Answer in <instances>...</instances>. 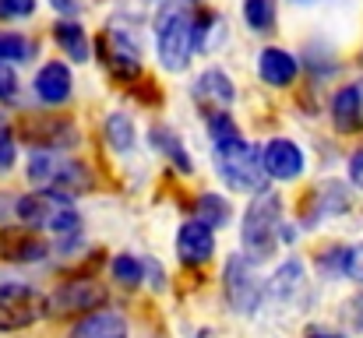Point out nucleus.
Here are the masks:
<instances>
[{"label":"nucleus","instance_id":"obj_1","mask_svg":"<svg viewBox=\"0 0 363 338\" xmlns=\"http://www.w3.org/2000/svg\"><path fill=\"white\" fill-rule=\"evenodd\" d=\"M194 14H198V0H162V11L155 18V39H159V60L166 71H184L191 64Z\"/></svg>","mask_w":363,"mask_h":338},{"label":"nucleus","instance_id":"obj_2","mask_svg":"<svg viewBox=\"0 0 363 338\" xmlns=\"http://www.w3.org/2000/svg\"><path fill=\"white\" fill-rule=\"evenodd\" d=\"M282 240V201L275 194H254V201L247 205L243 212V225H240V243L243 254L257 264V261H268L275 254Z\"/></svg>","mask_w":363,"mask_h":338},{"label":"nucleus","instance_id":"obj_3","mask_svg":"<svg viewBox=\"0 0 363 338\" xmlns=\"http://www.w3.org/2000/svg\"><path fill=\"white\" fill-rule=\"evenodd\" d=\"M18 219L32 229H50L57 236H74L82 229V215L74 208V194L60 191H35L18 201Z\"/></svg>","mask_w":363,"mask_h":338},{"label":"nucleus","instance_id":"obj_4","mask_svg":"<svg viewBox=\"0 0 363 338\" xmlns=\"http://www.w3.org/2000/svg\"><path fill=\"white\" fill-rule=\"evenodd\" d=\"M28 180L35 191H60V194H78L92 184L89 166L60 155V152H35L28 159Z\"/></svg>","mask_w":363,"mask_h":338},{"label":"nucleus","instance_id":"obj_5","mask_svg":"<svg viewBox=\"0 0 363 338\" xmlns=\"http://www.w3.org/2000/svg\"><path fill=\"white\" fill-rule=\"evenodd\" d=\"M216 166H219V176L233 191H247V194H264V180H272L264 169V152L247 141L237 148L216 152Z\"/></svg>","mask_w":363,"mask_h":338},{"label":"nucleus","instance_id":"obj_6","mask_svg":"<svg viewBox=\"0 0 363 338\" xmlns=\"http://www.w3.org/2000/svg\"><path fill=\"white\" fill-rule=\"evenodd\" d=\"M110 303V293L103 282L96 278H74V282H64L57 293L46 296V314L53 317H85V314H96Z\"/></svg>","mask_w":363,"mask_h":338},{"label":"nucleus","instance_id":"obj_7","mask_svg":"<svg viewBox=\"0 0 363 338\" xmlns=\"http://www.w3.org/2000/svg\"><path fill=\"white\" fill-rule=\"evenodd\" d=\"M46 314V296L35 293L25 282H4L0 286V332H18L35 325Z\"/></svg>","mask_w":363,"mask_h":338},{"label":"nucleus","instance_id":"obj_8","mask_svg":"<svg viewBox=\"0 0 363 338\" xmlns=\"http://www.w3.org/2000/svg\"><path fill=\"white\" fill-rule=\"evenodd\" d=\"M223 278H226V300L240 314H254L257 303H261V296L268 293V286H261V278L254 271V261L243 250L226 261V275Z\"/></svg>","mask_w":363,"mask_h":338},{"label":"nucleus","instance_id":"obj_9","mask_svg":"<svg viewBox=\"0 0 363 338\" xmlns=\"http://www.w3.org/2000/svg\"><path fill=\"white\" fill-rule=\"evenodd\" d=\"M50 243L32 229V225H4L0 229V257L4 261H18V264H35L46 261Z\"/></svg>","mask_w":363,"mask_h":338},{"label":"nucleus","instance_id":"obj_10","mask_svg":"<svg viewBox=\"0 0 363 338\" xmlns=\"http://www.w3.org/2000/svg\"><path fill=\"white\" fill-rule=\"evenodd\" d=\"M99 60H103V64L110 67V74L121 78V81H130V78L141 74V53H138L134 39L123 35V32H110V35L99 39Z\"/></svg>","mask_w":363,"mask_h":338},{"label":"nucleus","instance_id":"obj_11","mask_svg":"<svg viewBox=\"0 0 363 338\" xmlns=\"http://www.w3.org/2000/svg\"><path fill=\"white\" fill-rule=\"evenodd\" d=\"M177 254L184 264H208L216 254V229L201 219L184 222L177 232Z\"/></svg>","mask_w":363,"mask_h":338},{"label":"nucleus","instance_id":"obj_12","mask_svg":"<svg viewBox=\"0 0 363 338\" xmlns=\"http://www.w3.org/2000/svg\"><path fill=\"white\" fill-rule=\"evenodd\" d=\"M32 89H35V99H39V103H46V106H64V103L71 99V92H74L71 67H67L64 60L43 64L39 74H35V81H32Z\"/></svg>","mask_w":363,"mask_h":338},{"label":"nucleus","instance_id":"obj_13","mask_svg":"<svg viewBox=\"0 0 363 338\" xmlns=\"http://www.w3.org/2000/svg\"><path fill=\"white\" fill-rule=\"evenodd\" d=\"M25 141L39 145L43 152H60V148H71L78 141V130L71 120L64 116H46V120H28L25 123Z\"/></svg>","mask_w":363,"mask_h":338},{"label":"nucleus","instance_id":"obj_14","mask_svg":"<svg viewBox=\"0 0 363 338\" xmlns=\"http://www.w3.org/2000/svg\"><path fill=\"white\" fill-rule=\"evenodd\" d=\"M300 74V60L282 46H264L257 53V78L272 89H289Z\"/></svg>","mask_w":363,"mask_h":338},{"label":"nucleus","instance_id":"obj_15","mask_svg":"<svg viewBox=\"0 0 363 338\" xmlns=\"http://www.w3.org/2000/svg\"><path fill=\"white\" fill-rule=\"evenodd\" d=\"M264 169L272 180H296L303 173V148L289 137H272L264 145Z\"/></svg>","mask_w":363,"mask_h":338},{"label":"nucleus","instance_id":"obj_16","mask_svg":"<svg viewBox=\"0 0 363 338\" xmlns=\"http://www.w3.org/2000/svg\"><path fill=\"white\" fill-rule=\"evenodd\" d=\"M332 127L339 134H360L363 130V78L353 85H342L332 96Z\"/></svg>","mask_w":363,"mask_h":338},{"label":"nucleus","instance_id":"obj_17","mask_svg":"<svg viewBox=\"0 0 363 338\" xmlns=\"http://www.w3.org/2000/svg\"><path fill=\"white\" fill-rule=\"evenodd\" d=\"M67 338H127V321H123L121 310H96V314H85L71 332Z\"/></svg>","mask_w":363,"mask_h":338},{"label":"nucleus","instance_id":"obj_18","mask_svg":"<svg viewBox=\"0 0 363 338\" xmlns=\"http://www.w3.org/2000/svg\"><path fill=\"white\" fill-rule=\"evenodd\" d=\"M346 208H350V191H346V184H339V180H325V184H318V187L311 191V201H307V222L325 219V215H339V212H346Z\"/></svg>","mask_w":363,"mask_h":338},{"label":"nucleus","instance_id":"obj_19","mask_svg":"<svg viewBox=\"0 0 363 338\" xmlns=\"http://www.w3.org/2000/svg\"><path fill=\"white\" fill-rule=\"evenodd\" d=\"M194 96H198L205 106H212V113H216V110H226L237 92H233V81H230L219 67H212V71H205V74L194 81Z\"/></svg>","mask_w":363,"mask_h":338},{"label":"nucleus","instance_id":"obj_20","mask_svg":"<svg viewBox=\"0 0 363 338\" xmlns=\"http://www.w3.org/2000/svg\"><path fill=\"white\" fill-rule=\"evenodd\" d=\"M53 39H57V46L64 50V57H71L74 64H85V60L92 57V43H89L85 28H82L74 18H60V21L53 25Z\"/></svg>","mask_w":363,"mask_h":338},{"label":"nucleus","instance_id":"obj_21","mask_svg":"<svg viewBox=\"0 0 363 338\" xmlns=\"http://www.w3.org/2000/svg\"><path fill=\"white\" fill-rule=\"evenodd\" d=\"M300 289H303V264H300L296 257H293V261H286V264L268 278V296H272V300H279V303L293 300Z\"/></svg>","mask_w":363,"mask_h":338},{"label":"nucleus","instance_id":"obj_22","mask_svg":"<svg viewBox=\"0 0 363 338\" xmlns=\"http://www.w3.org/2000/svg\"><path fill=\"white\" fill-rule=\"evenodd\" d=\"M148 137H152V148H159V152L169 159V166H177L180 173H191V155H187V148H184V141H180L177 130H169V127H152Z\"/></svg>","mask_w":363,"mask_h":338},{"label":"nucleus","instance_id":"obj_23","mask_svg":"<svg viewBox=\"0 0 363 338\" xmlns=\"http://www.w3.org/2000/svg\"><path fill=\"white\" fill-rule=\"evenodd\" d=\"M205 123H208V137H212V148H216V152H226V148L243 145L240 127L233 123V116H230L226 110L208 113V116H205Z\"/></svg>","mask_w":363,"mask_h":338},{"label":"nucleus","instance_id":"obj_24","mask_svg":"<svg viewBox=\"0 0 363 338\" xmlns=\"http://www.w3.org/2000/svg\"><path fill=\"white\" fill-rule=\"evenodd\" d=\"M243 21L250 32H275V0H243Z\"/></svg>","mask_w":363,"mask_h":338},{"label":"nucleus","instance_id":"obj_25","mask_svg":"<svg viewBox=\"0 0 363 338\" xmlns=\"http://www.w3.org/2000/svg\"><path fill=\"white\" fill-rule=\"evenodd\" d=\"M35 57V43L18 32H0V64H25Z\"/></svg>","mask_w":363,"mask_h":338},{"label":"nucleus","instance_id":"obj_26","mask_svg":"<svg viewBox=\"0 0 363 338\" xmlns=\"http://www.w3.org/2000/svg\"><path fill=\"white\" fill-rule=\"evenodd\" d=\"M106 141L117 152H130L134 148V123H130L127 113H110L106 116Z\"/></svg>","mask_w":363,"mask_h":338},{"label":"nucleus","instance_id":"obj_27","mask_svg":"<svg viewBox=\"0 0 363 338\" xmlns=\"http://www.w3.org/2000/svg\"><path fill=\"white\" fill-rule=\"evenodd\" d=\"M194 208H198V219H201V222H208L212 229L226 225L230 222V215H233V212H230V205H226V198H219V194H201Z\"/></svg>","mask_w":363,"mask_h":338},{"label":"nucleus","instance_id":"obj_28","mask_svg":"<svg viewBox=\"0 0 363 338\" xmlns=\"http://www.w3.org/2000/svg\"><path fill=\"white\" fill-rule=\"evenodd\" d=\"M110 271H113V278L127 286V289H134L141 278H145V264L134 257V254H117L113 257V264H110Z\"/></svg>","mask_w":363,"mask_h":338},{"label":"nucleus","instance_id":"obj_29","mask_svg":"<svg viewBox=\"0 0 363 338\" xmlns=\"http://www.w3.org/2000/svg\"><path fill=\"white\" fill-rule=\"evenodd\" d=\"M35 14V0H0V21H21Z\"/></svg>","mask_w":363,"mask_h":338},{"label":"nucleus","instance_id":"obj_30","mask_svg":"<svg viewBox=\"0 0 363 338\" xmlns=\"http://www.w3.org/2000/svg\"><path fill=\"white\" fill-rule=\"evenodd\" d=\"M18 159V141H14V130L7 123H0V173H7Z\"/></svg>","mask_w":363,"mask_h":338},{"label":"nucleus","instance_id":"obj_31","mask_svg":"<svg viewBox=\"0 0 363 338\" xmlns=\"http://www.w3.org/2000/svg\"><path fill=\"white\" fill-rule=\"evenodd\" d=\"M342 275L353 278V282H363V243L357 247H346V264H342Z\"/></svg>","mask_w":363,"mask_h":338},{"label":"nucleus","instance_id":"obj_32","mask_svg":"<svg viewBox=\"0 0 363 338\" xmlns=\"http://www.w3.org/2000/svg\"><path fill=\"white\" fill-rule=\"evenodd\" d=\"M14 96H18V78H14V71L7 64H0V103H7Z\"/></svg>","mask_w":363,"mask_h":338},{"label":"nucleus","instance_id":"obj_33","mask_svg":"<svg viewBox=\"0 0 363 338\" xmlns=\"http://www.w3.org/2000/svg\"><path fill=\"white\" fill-rule=\"evenodd\" d=\"M350 180L363 187V148H357L353 155H350Z\"/></svg>","mask_w":363,"mask_h":338},{"label":"nucleus","instance_id":"obj_34","mask_svg":"<svg viewBox=\"0 0 363 338\" xmlns=\"http://www.w3.org/2000/svg\"><path fill=\"white\" fill-rule=\"evenodd\" d=\"M50 4H53V11H57V14H64V18H74V14H78V7H82L78 0H50Z\"/></svg>","mask_w":363,"mask_h":338},{"label":"nucleus","instance_id":"obj_35","mask_svg":"<svg viewBox=\"0 0 363 338\" xmlns=\"http://www.w3.org/2000/svg\"><path fill=\"white\" fill-rule=\"evenodd\" d=\"M311 338H342V335H332V332H311Z\"/></svg>","mask_w":363,"mask_h":338}]
</instances>
